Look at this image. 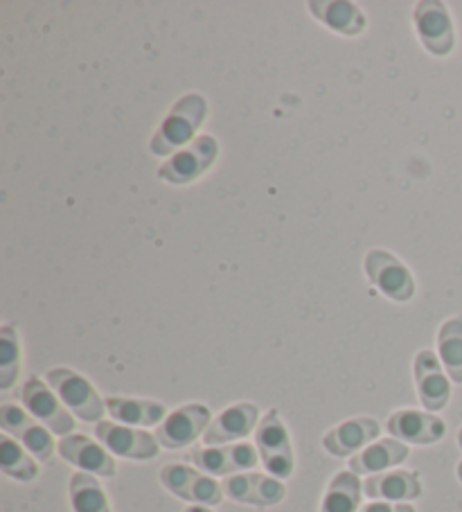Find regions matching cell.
<instances>
[{
	"mask_svg": "<svg viewBox=\"0 0 462 512\" xmlns=\"http://www.w3.org/2000/svg\"><path fill=\"white\" fill-rule=\"evenodd\" d=\"M208 113V102L206 97L199 93H188L183 95L179 102L174 104L172 111L167 113L163 125L151 138V154L156 156H170L176 149H183L190 145L194 136H197L199 127L203 125Z\"/></svg>",
	"mask_w": 462,
	"mask_h": 512,
	"instance_id": "obj_1",
	"label": "cell"
},
{
	"mask_svg": "<svg viewBox=\"0 0 462 512\" xmlns=\"http://www.w3.org/2000/svg\"><path fill=\"white\" fill-rule=\"evenodd\" d=\"M48 384L55 388L59 400L64 402L79 420L97 422V425H100L106 411V402H102V397L97 395L88 379L75 373V370L52 368L48 370Z\"/></svg>",
	"mask_w": 462,
	"mask_h": 512,
	"instance_id": "obj_2",
	"label": "cell"
},
{
	"mask_svg": "<svg viewBox=\"0 0 462 512\" xmlns=\"http://www.w3.org/2000/svg\"><path fill=\"white\" fill-rule=\"evenodd\" d=\"M255 445L269 474L275 479H289L293 474V449L278 411H269L260 420L255 429Z\"/></svg>",
	"mask_w": 462,
	"mask_h": 512,
	"instance_id": "obj_3",
	"label": "cell"
},
{
	"mask_svg": "<svg viewBox=\"0 0 462 512\" xmlns=\"http://www.w3.org/2000/svg\"><path fill=\"white\" fill-rule=\"evenodd\" d=\"M217 156L219 143L210 134H203L199 138H194L190 145L179 149L170 161L163 163L161 170H158V176L174 185L192 183L210 170V165L217 161Z\"/></svg>",
	"mask_w": 462,
	"mask_h": 512,
	"instance_id": "obj_4",
	"label": "cell"
},
{
	"mask_svg": "<svg viewBox=\"0 0 462 512\" xmlns=\"http://www.w3.org/2000/svg\"><path fill=\"white\" fill-rule=\"evenodd\" d=\"M161 483L179 499L194 501L199 506H219L224 501V488L215 479L188 465H165L161 470Z\"/></svg>",
	"mask_w": 462,
	"mask_h": 512,
	"instance_id": "obj_5",
	"label": "cell"
},
{
	"mask_svg": "<svg viewBox=\"0 0 462 512\" xmlns=\"http://www.w3.org/2000/svg\"><path fill=\"white\" fill-rule=\"evenodd\" d=\"M21 400L34 418L41 420L50 431H55L57 436H70L75 429V420L64 409L59 395L52 391L48 384H43L41 379L30 377L28 382L21 386Z\"/></svg>",
	"mask_w": 462,
	"mask_h": 512,
	"instance_id": "obj_6",
	"label": "cell"
},
{
	"mask_svg": "<svg viewBox=\"0 0 462 512\" xmlns=\"http://www.w3.org/2000/svg\"><path fill=\"white\" fill-rule=\"evenodd\" d=\"M188 461L199 467L206 474L217 476H230V474H244L253 470L260 461V452L248 443L226 445V447H201L192 449L188 454Z\"/></svg>",
	"mask_w": 462,
	"mask_h": 512,
	"instance_id": "obj_7",
	"label": "cell"
},
{
	"mask_svg": "<svg viewBox=\"0 0 462 512\" xmlns=\"http://www.w3.org/2000/svg\"><path fill=\"white\" fill-rule=\"evenodd\" d=\"M95 436L111 454L131 458V461H151L158 456V447H161L156 436L129 425H118V422H100L95 427Z\"/></svg>",
	"mask_w": 462,
	"mask_h": 512,
	"instance_id": "obj_8",
	"label": "cell"
},
{
	"mask_svg": "<svg viewBox=\"0 0 462 512\" xmlns=\"http://www.w3.org/2000/svg\"><path fill=\"white\" fill-rule=\"evenodd\" d=\"M366 273L390 300L406 303V300H411L415 294V282L411 271L404 267L402 260H397L395 255H390L388 251H370L366 255Z\"/></svg>",
	"mask_w": 462,
	"mask_h": 512,
	"instance_id": "obj_9",
	"label": "cell"
},
{
	"mask_svg": "<svg viewBox=\"0 0 462 512\" xmlns=\"http://www.w3.org/2000/svg\"><path fill=\"white\" fill-rule=\"evenodd\" d=\"M210 427V409L203 404H188L167 416L156 429L158 445L165 449H181L192 445Z\"/></svg>",
	"mask_w": 462,
	"mask_h": 512,
	"instance_id": "obj_10",
	"label": "cell"
},
{
	"mask_svg": "<svg viewBox=\"0 0 462 512\" xmlns=\"http://www.w3.org/2000/svg\"><path fill=\"white\" fill-rule=\"evenodd\" d=\"M415 28L424 48L433 55L444 57L456 46V34H453V21L447 7L438 0H424L415 7Z\"/></svg>",
	"mask_w": 462,
	"mask_h": 512,
	"instance_id": "obj_11",
	"label": "cell"
},
{
	"mask_svg": "<svg viewBox=\"0 0 462 512\" xmlns=\"http://www.w3.org/2000/svg\"><path fill=\"white\" fill-rule=\"evenodd\" d=\"M0 427L19 440L25 449H30L39 461H50L52 452H55V443H52L48 429H43L37 420H32L19 406H0Z\"/></svg>",
	"mask_w": 462,
	"mask_h": 512,
	"instance_id": "obj_12",
	"label": "cell"
},
{
	"mask_svg": "<svg viewBox=\"0 0 462 512\" xmlns=\"http://www.w3.org/2000/svg\"><path fill=\"white\" fill-rule=\"evenodd\" d=\"M388 434L402 440V443H415V445H433L444 438L447 425L444 420L435 416V413L402 409L395 411L388 418Z\"/></svg>",
	"mask_w": 462,
	"mask_h": 512,
	"instance_id": "obj_13",
	"label": "cell"
},
{
	"mask_svg": "<svg viewBox=\"0 0 462 512\" xmlns=\"http://www.w3.org/2000/svg\"><path fill=\"white\" fill-rule=\"evenodd\" d=\"M221 488H224V494H228L233 501L260 508L275 506V503H280L284 499V492H287L278 479L255 472L228 476Z\"/></svg>",
	"mask_w": 462,
	"mask_h": 512,
	"instance_id": "obj_14",
	"label": "cell"
},
{
	"mask_svg": "<svg viewBox=\"0 0 462 512\" xmlns=\"http://www.w3.org/2000/svg\"><path fill=\"white\" fill-rule=\"evenodd\" d=\"M59 456L88 474H100L111 479L118 472V465H115V458L109 454V449L97 445L95 440L82 434H70L61 438Z\"/></svg>",
	"mask_w": 462,
	"mask_h": 512,
	"instance_id": "obj_15",
	"label": "cell"
},
{
	"mask_svg": "<svg viewBox=\"0 0 462 512\" xmlns=\"http://www.w3.org/2000/svg\"><path fill=\"white\" fill-rule=\"evenodd\" d=\"M415 382L424 409L435 413L447 406L451 397L449 377L444 375L438 355H433L431 350H422L420 355L415 357Z\"/></svg>",
	"mask_w": 462,
	"mask_h": 512,
	"instance_id": "obj_16",
	"label": "cell"
},
{
	"mask_svg": "<svg viewBox=\"0 0 462 512\" xmlns=\"http://www.w3.org/2000/svg\"><path fill=\"white\" fill-rule=\"evenodd\" d=\"M257 420H260V409L255 404H235L228 406L224 413H219L217 420L210 422V427L203 440H206L208 447H219L226 443H233V440H242L248 434H253L257 429Z\"/></svg>",
	"mask_w": 462,
	"mask_h": 512,
	"instance_id": "obj_17",
	"label": "cell"
},
{
	"mask_svg": "<svg viewBox=\"0 0 462 512\" xmlns=\"http://www.w3.org/2000/svg\"><path fill=\"white\" fill-rule=\"evenodd\" d=\"M379 422L372 418H352L343 425L334 427L332 431H327L323 438V447L330 452L332 456H357L363 447L370 445L372 440L379 436Z\"/></svg>",
	"mask_w": 462,
	"mask_h": 512,
	"instance_id": "obj_18",
	"label": "cell"
},
{
	"mask_svg": "<svg viewBox=\"0 0 462 512\" xmlns=\"http://www.w3.org/2000/svg\"><path fill=\"white\" fill-rule=\"evenodd\" d=\"M363 494L375 501H390V503L411 501L422 494V483H420V476L415 472H406V470L381 472V474L368 476L366 483H363Z\"/></svg>",
	"mask_w": 462,
	"mask_h": 512,
	"instance_id": "obj_19",
	"label": "cell"
},
{
	"mask_svg": "<svg viewBox=\"0 0 462 512\" xmlns=\"http://www.w3.org/2000/svg\"><path fill=\"white\" fill-rule=\"evenodd\" d=\"M408 458V447L397 438H386L370 445L350 458V472L354 474H381L404 463Z\"/></svg>",
	"mask_w": 462,
	"mask_h": 512,
	"instance_id": "obj_20",
	"label": "cell"
},
{
	"mask_svg": "<svg viewBox=\"0 0 462 512\" xmlns=\"http://www.w3.org/2000/svg\"><path fill=\"white\" fill-rule=\"evenodd\" d=\"M309 10L327 28L348 34V37H354V34H361L366 30V14L352 3H341V0H312Z\"/></svg>",
	"mask_w": 462,
	"mask_h": 512,
	"instance_id": "obj_21",
	"label": "cell"
},
{
	"mask_svg": "<svg viewBox=\"0 0 462 512\" xmlns=\"http://www.w3.org/2000/svg\"><path fill=\"white\" fill-rule=\"evenodd\" d=\"M106 411L111 413L113 420L122 422V425L136 427H154L167 413L161 402L133 400V397H109L106 400Z\"/></svg>",
	"mask_w": 462,
	"mask_h": 512,
	"instance_id": "obj_22",
	"label": "cell"
},
{
	"mask_svg": "<svg viewBox=\"0 0 462 512\" xmlns=\"http://www.w3.org/2000/svg\"><path fill=\"white\" fill-rule=\"evenodd\" d=\"M361 481L354 472H339L325 492L321 512H359Z\"/></svg>",
	"mask_w": 462,
	"mask_h": 512,
	"instance_id": "obj_23",
	"label": "cell"
},
{
	"mask_svg": "<svg viewBox=\"0 0 462 512\" xmlns=\"http://www.w3.org/2000/svg\"><path fill=\"white\" fill-rule=\"evenodd\" d=\"M440 361L447 375L456 384H462V316L449 319L438 334Z\"/></svg>",
	"mask_w": 462,
	"mask_h": 512,
	"instance_id": "obj_24",
	"label": "cell"
},
{
	"mask_svg": "<svg viewBox=\"0 0 462 512\" xmlns=\"http://www.w3.org/2000/svg\"><path fill=\"white\" fill-rule=\"evenodd\" d=\"M70 503L75 512H111L100 481L88 472L73 474L70 479Z\"/></svg>",
	"mask_w": 462,
	"mask_h": 512,
	"instance_id": "obj_25",
	"label": "cell"
},
{
	"mask_svg": "<svg viewBox=\"0 0 462 512\" xmlns=\"http://www.w3.org/2000/svg\"><path fill=\"white\" fill-rule=\"evenodd\" d=\"M0 467L7 476H12L16 481H34L39 474L37 463L32 461L28 452L16 443L12 438H0Z\"/></svg>",
	"mask_w": 462,
	"mask_h": 512,
	"instance_id": "obj_26",
	"label": "cell"
},
{
	"mask_svg": "<svg viewBox=\"0 0 462 512\" xmlns=\"http://www.w3.org/2000/svg\"><path fill=\"white\" fill-rule=\"evenodd\" d=\"M21 368V343L14 328L5 325L0 330V388H12Z\"/></svg>",
	"mask_w": 462,
	"mask_h": 512,
	"instance_id": "obj_27",
	"label": "cell"
},
{
	"mask_svg": "<svg viewBox=\"0 0 462 512\" xmlns=\"http://www.w3.org/2000/svg\"><path fill=\"white\" fill-rule=\"evenodd\" d=\"M359 512H417L413 506L408 503H390V501H375L363 506Z\"/></svg>",
	"mask_w": 462,
	"mask_h": 512,
	"instance_id": "obj_28",
	"label": "cell"
},
{
	"mask_svg": "<svg viewBox=\"0 0 462 512\" xmlns=\"http://www.w3.org/2000/svg\"><path fill=\"white\" fill-rule=\"evenodd\" d=\"M185 512H210V510L203 508V506H192V508H188Z\"/></svg>",
	"mask_w": 462,
	"mask_h": 512,
	"instance_id": "obj_29",
	"label": "cell"
},
{
	"mask_svg": "<svg viewBox=\"0 0 462 512\" xmlns=\"http://www.w3.org/2000/svg\"><path fill=\"white\" fill-rule=\"evenodd\" d=\"M458 479L462 481V461H460V465H458Z\"/></svg>",
	"mask_w": 462,
	"mask_h": 512,
	"instance_id": "obj_30",
	"label": "cell"
},
{
	"mask_svg": "<svg viewBox=\"0 0 462 512\" xmlns=\"http://www.w3.org/2000/svg\"><path fill=\"white\" fill-rule=\"evenodd\" d=\"M458 443H460V447H462V429H460V434H458Z\"/></svg>",
	"mask_w": 462,
	"mask_h": 512,
	"instance_id": "obj_31",
	"label": "cell"
}]
</instances>
